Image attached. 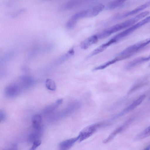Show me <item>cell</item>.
Instances as JSON below:
<instances>
[{
  "label": "cell",
  "mask_w": 150,
  "mask_h": 150,
  "mask_svg": "<svg viewBox=\"0 0 150 150\" xmlns=\"http://www.w3.org/2000/svg\"><path fill=\"white\" fill-rule=\"evenodd\" d=\"M147 15V12H142L133 17L104 30L97 34V36L99 39L106 38L113 33L132 25Z\"/></svg>",
  "instance_id": "1"
},
{
  "label": "cell",
  "mask_w": 150,
  "mask_h": 150,
  "mask_svg": "<svg viewBox=\"0 0 150 150\" xmlns=\"http://www.w3.org/2000/svg\"><path fill=\"white\" fill-rule=\"evenodd\" d=\"M149 44V42L147 39L137 43L126 48L118 54L114 58L117 62L128 58Z\"/></svg>",
  "instance_id": "2"
},
{
  "label": "cell",
  "mask_w": 150,
  "mask_h": 150,
  "mask_svg": "<svg viewBox=\"0 0 150 150\" xmlns=\"http://www.w3.org/2000/svg\"><path fill=\"white\" fill-rule=\"evenodd\" d=\"M150 22V16H149L116 35L112 39L115 43L129 35L142 25Z\"/></svg>",
  "instance_id": "3"
},
{
  "label": "cell",
  "mask_w": 150,
  "mask_h": 150,
  "mask_svg": "<svg viewBox=\"0 0 150 150\" xmlns=\"http://www.w3.org/2000/svg\"><path fill=\"white\" fill-rule=\"evenodd\" d=\"M104 124L103 123H98L90 125L83 129L79 133V142L88 138L92 135L97 129Z\"/></svg>",
  "instance_id": "4"
},
{
  "label": "cell",
  "mask_w": 150,
  "mask_h": 150,
  "mask_svg": "<svg viewBox=\"0 0 150 150\" xmlns=\"http://www.w3.org/2000/svg\"><path fill=\"white\" fill-rule=\"evenodd\" d=\"M150 6V1L140 5L133 10L122 14L117 15L114 16L112 19V21H115L136 14Z\"/></svg>",
  "instance_id": "5"
},
{
  "label": "cell",
  "mask_w": 150,
  "mask_h": 150,
  "mask_svg": "<svg viewBox=\"0 0 150 150\" xmlns=\"http://www.w3.org/2000/svg\"><path fill=\"white\" fill-rule=\"evenodd\" d=\"M145 97L146 96L145 95H142L140 96L129 105L117 115V117H118L134 109L142 102L145 98Z\"/></svg>",
  "instance_id": "6"
},
{
  "label": "cell",
  "mask_w": 150,
  "mask_h": 150,
  "mask_svg": "<svg viewBox=\"0 0 150 150\" xmlns=\"http://www.w3.org/2000/svg\"><path fill=\"white\" fill-rule=\"evenodd\" d=\"M80 138L79 134L76 137L66 139L60 142L59 144V150H68Z\"/></svg>",
  "instance_id": "7"
},
{
  "label": "cell",
  "mask_w": 150,
  "mask_h": 150,
  "mask_svg": "<svg viewBox=\"0 0 150 150\" xmlns=\"http://www.w3.org/2000/svg\"><path fill=\"white\" fill-rule=\"evenodd\" d=\"M104 6L102 4L95 5L87 10V17H93L97 16L103 9Z\"/></svg>",
  "instance_id": "8"
},
{
  "label": "cell",
  "mask_w": 150,
  "mask_h": 150,
  "mask_svg": "<svg viewBox=\"0 0 150 150\" xmlns=\"http://www.w3.org/2000/svg\"><path fill=\"white\" fill-rule=\"evenodd\" d=\"M150 60V54L146 57H141L135 59L130 62L125 66L127 69H129Z\"/></svg>",
  "instance_id": "9"
},
{
  "label": "cell",
  "mask_w": 150,
  "mask_h": 150,
  "mask_svg": "<svg viewBox=\"0 0 150 150\" xmlns=\"http://www.w3.org/2000/svg\"><path fill=\"white\" fill-rule=\"evenodd\" d=\"M98 40L96 35L91 36L82 42L81 47L83 49H86L92 45L97 42Z\"/></svg>",
  "instance_id": "10"
},
{
  "label": "cell",
  "mask_w": 150,
  "mask_h": 150,
  "mask_svg": "<svg viewBox=\"0 0 150 150\" xmlns=\"http://www.w3.org/2000/svg\"><path fill=\"white\" fill-rule=\"evenodd\" d=\"M42 121V117L39 114H35L33 116L32 119V127L37 131H41Z\"/></svg>",
  "instance_id": "11"
},
{
  "label": "cell",
  "mask_w": 150,
  "mask_h": 150,
  "mask_svg": "<svg viewBox=\"0 0 150 150\" xmlns=\"http://www.w3.org/2000/svg\"><path fill=\"white\" fill-rule=\"evenodd\" d=\"M81 1L79 0H72L69 1L63 5L61 8L63 10H69L75 8L81 4Z\"/></svg>",
  "instance_id": "12"
},
{
  "label": "cell",
  "mask_w": 150,
  "mask_h": 150,
  "mask_svg": "<svg viewBox=\"0 0 150 150\" xmlns=\"http://www.w3.org/2000/svg\"><path fill=\"white\" fill-rule=\"evenodd\" d=\"M112 44V42L109 40L106 43L101 45L91 52L88 55L87 57L90 58L101 52Z\"/></svg>",
  "instance_id": "13"
},
{
  "label": "cell",
  "mask_w": 150,
  "mask_h": 150,
  "mask_svg": "<svg viewBox=\"0 0 150 150\" xmlns=\"http://www.w3.org/2000/svg\"><path fill=\"white\" fill-rule=\"evenodd\" d=\"M125 1L115 0L109 3L106 6V9L109 10H112L116 8L122 7L125 3Z\"/></svg>",
  "instance_id": "14"
},
{
  "label": "cell",
  "mask_w": 150,
  "mask_h": 150,
  "mask_svg": "<svg viewBox=\"0 0 150 150\" xmlns=\"http://www.w3.org/2000/svg\"><path fill=\"white\" fill-rule=\"evenodd\" d=\"M125 126V125H123L116 129L109 135L107 138L103 140V143L106 144L111 141L113 139L117 134L122 132Z\"/></svg>",
  "instance_id": "15"
},
{
  "label": "cell",
  "mask_w": 150,
  "mask_h": 150,
  "mask_svg": "<svg viewBox=\"0 0 150 150\" xmlns=\"http://www.w3.org/2000/svg\"><path fill=\"white\" fill-rule=\"evenodd\" d=\"M86 17H87V10L83 11L75 14L69 19L76 23L79 20Z\"/></svg>",
  "instance_id": "16"
},
{
  "label": "cell",
  "mask_w": 150,
  "mask_h": 150,
  "mask_svg": "<svg viewBox=\"0 0 150 150\" xmlns=\"http://www.w3.org/2000/svg\"><path fill=\"white\" fill-rule=\"evenodd\" d=\"M6 93L8 95L12 96L16 95L18 91V89L16 85L11 84L7 87Z\"/></svg>",
  "instance_id": "17"
},
{
  "label": "cell",
  "mask_w": 150,
  "mask_h": 150,
  "mask_svg": "<svg viewBox=\"0 0 150 150\" xmlns=\"http://www.w3.org/2000/svg\"><path fill=\"white\" fill-rule=\"evenodd\" d=\"M38 131L31 133L28 136V140L29 142L33 143L35 141L40 139L41 134Z\"/></svg>",
  "instance_id": "18"
},
{
  "label": "cell",
  "mask_w": 150,
  "mask_h": 150,
  "mask_svg": "<svg viewBox=\"0 0 150 150\" xmlns=\"http://www.w3.org/2000/svg\"><path fill=\"white\" fill-rule=\"evenodd\" d=\"M63 101V99H58L56 101L55 103L47 107L45 109L44 111L49 112L53 111L60 105Z\"/></svg>",
  "instance_id": "19"
},
{
  "label": "cell",
  "mask_w": 150,
  "mask_h": 150,
  "mask_svg": "<svg viewBox=\"0 0 150 150\" xmlns=\"http://www.w3.org/2000/svg\"><path fill=\"white\" fill-rule=\"evenodd\" d=\"M150 136V126L147 127L135 138L136 140H140Z\"/></svg>",
  "instance_id": "20"
},
{
  "label": "cell",
  "mask_w": 150,
  "mask_h": 150,
  "mask_svg": "<svg viewBox=\"0 0 150 150\" xmlns=\"http://www.w3.org/2000/svg\"><path fill=\"white\" fill-rule=\"evenodd\" d=\"M46 88L51 91H54L56 90V85L54 81L52 80L48 79L46 80L45 82Z\"/></svg>",
  "instance_id": "21"
},
{
  "label": "cell",
  "mask_w": 150,
  "mask_h": 150,
  "mask_svg": "<svg viewBox=\"0 0 150 150\" xmlns=\"http://www.w3.org/2000/svg\"><path fill=\"white\" fill-rule=\"evenodd\" d=\"M116 62V61L114 59L111 60L95 68L92 70V71H94L97 70L103 69L110 66V65Z\"/></svg>",
  "instance_id": "22"
},
{
  "label": "cell",
  "mask_w": 150,
  "mask_h": 150,
  "mask_svg": "<svg viewBox=\"0 0 150 150\" xmlns=\"http://www.w3.org/2000/svg\"><path fill=\"white\" fill-rule=\"evenodd\" d=\"M42 142L41 140L39 139L35 142L31 148L29 150H35L36 148L41 144Z\"/></svg>",
  "instance_id": "23"
},
{
  "label": "cell",
  "mask_w": 150,
  "mask_h": 150,
  "mask_svg": "<svg viewBox=\"0 0 150 150\" xmlns=\"http://www.w3.org/2000/svg\"><path fill=\"white\" fill-rule=\"evenodd\" d=\"M6 119V116L5 113L3 111H0V122L4 121Z\"/></svg>",
  "instance_id": "24"
},
{
  "label": "cell",
  "mask_w": 150,
  "mask_h": 150,
  "mask_svg": "<svg viewBox=\"0 0 150 150\" xmlns=\"http://www.w3.org/2000/svg\"><path fill=\"white\" fill-rule=\"evenodd\" d=\"M5 150H18L17 145L16 144H13L9 149Z\"/></svg>",
  "instance_id": "25"
},
{
  "label": "cell",
  "mask_w": 150,
  "mask_h": 150,
  "mask_svg": "<svg viewBox=\"0 0 150 150\" xmlns=\"http://www.w3.org/2000/svg\"><path fill=\"white\" fill-rule=\"evenodd\" d=\"M143 150H150V144Z\"/></svg>",
  "instance_id": "26"
},
{
  "label": "cell",
  "mask_w": 150,
  "mask_h": 150,
  "mask_svg": "<svg viewBox=\"0 0 150 150\" xmlns=\"http://www.w3.org/2000/svg\"><path fill=\"white\" fill-rule=\"evenodd\" d=\"M149 66H150V64L149 65Z\"/></svg>",
  "instance_id": "27"
},
{
  "label": "cell",
  "mask_w": 150,
  "mask_h": 150,
  "mask_svg": "<svg viewBox=\"0 0 150 150\" xmlns=\"http://www.w3.org/2000/svg\"></svg>",
  "instance_id": "28"
}]
</instances>
